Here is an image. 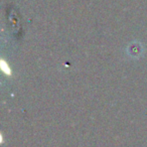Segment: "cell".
Wrapping results in <instances>:
<instances>
[{
	"instance_id": "6da1fadb",
	"label": "cell",
	"mask_w": 147,
	"mask_h": 147,
	"mask_svg": "<svg viewBox=\"0 0 147 147\" xmlns=\"http://www.w3.org/2000/svg\"><path fill=\"white\" fill-rule=\"evenodd\" d=\"M0 65H1V71L7 75V76H10L11 75V69L9 67V65L4 61V59H1V63H0Z\"/></svg>"
}]
</instances>
